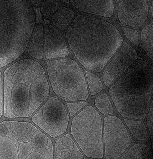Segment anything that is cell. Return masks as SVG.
<instances>
[{
	"instance_id": "5",
	"label": "cell",
	"mask_w": 153,
	"mask_h": 159,
	"mask_svg": "<svg viewBox=\"0 0 153 159\" xmlns=\"http://www.w3.org/2000/svg\"><path fill=\"white\" fill-rule=\"evenodd\" d=\"M0 159H54L50 137L32 123H0Z\"/></svg>"
},
{
	"instance_id": "30",
	"label": "cell",
	"mask_w": 153,
	"mask_h": 159,
	"mask_svg": "<svg viewBox=\"0 0 153 159\" xmlns=\"http://www.w3.org/2000/svg\"><path fill=\"white\" fill-rule=\"evenodd\" d=\"M61 1L63 2H64L65 3H69V2H70L69 1V0H61Z\"/></svg>"
},
{
	"instance_id": "6",
	"label": "cell",
	"mask_w": 153,
	"mask_h": 159,
	"mask_svg": "<svg viewBox=\"0 0 153 159\" xmlns=\"http://www.w3.org/2000/svg\"><path fill=\"white\" fill-rule=\"evenodd\" d=\"M46 68L52 89L59 98L68 102L86 100L89 92L84 72L69 58L47 62Z\"/></svg>"
},
{
	"instance_id": "19",
	"label": "cell",
	"mask_w": 153,
	"mask_h": 159,
	"mask_svg": "<svg viewBox=\"0 0 153 159\" xmlns=\"http://www.w3.org/2000/svg\"><path fill=\"white\" fill-rule=\"evenodd\" d=\"M141 45L150 58L153 59V26L148 24L141 33Z\"/></svg>"
},
{
	"instance_id": "7",
	"label": "cell",
	"mask_w": 153,
	"mask_h": 159,
	"mask_svg": "<svg viewBox=\"0 0 153 159\" xmlns=\"http://www.w3.org/2000/svg\"><path fill=\"white\" fill-rule=\"evenodd\" d=\"M70 132L86 156L93 158H102V120L99 113L92 106H86L73 117Z\"/></svg>"
},
{
	"instance_id": "13",
	"label": "cell",
	"mask_w": 153,
	"mask_h": 159,
	"mask_svg": "<svg viewBox=\"0 0 153 159\" xmlns=\"http://www.w3.org/2000/svg\"><path fill=\"white\" fill-rule=\"evenodd\" d=\"M54 157V159H84L82 152L69 134H64L56 139Z\"/></svg>"
},
{
	"instance_id": "21",
	"label": "cell",
	"mask_w": 153,
	"mask_h": 159,
	"mask_svg": "<svg viewBox=\"0 0 153 159\" xmlns=\"http://www.w3.org/2000/svg\"><path fill=\"white\" fill-rule=\"evenodd\" d=\"M86 77L91 94L95 95L103 89V85L100 78L94 73L85 71Z\"/></svg>"
},
{
	"instance_id": "27",
	"label": "cell",
	"mask_w": 153,
	"mask_h": 159,
	"mask_svg": "<svg viewBox=\"0 0 153 159\" xmlns=\"http://www.w3.org/2000/svg\"><path fill=\"white\" fill-rule=\"evenodd\" d=\"M33 9L36 14L37 24L43 22L42 17L40 8L34 7Z\"/></svg>"
},
{
	"instance_id": "14",
	"label": "cell",
	"mask_w": 153,
	"mask_h": 159,
	"mask_svg": "<svg viewBox=\"0 0 153 159\" xmlns=\"http://www.w3.org/2000/svg\"><path fill=\"white\" fill-rule=\"evenodd\" d=\"M72 5L83 12L106 17L113 15L114 5L112 0H71Z\"/></svg>"
},
{
	"instance_id": "20",
	"label": "cell",
	"mask_w": 153,
	"mask_h": 159,
	"mask_svg": "<svg viewBox=\"0 0 153 159\" xmlns=\"http://www.w3.org/2000/svg\"><path fill=\"white\" fill-rule=\"evenodd\" d=\"M94 104L96 107L103 115L113 114L114 109L109 98L106 93H103L95 99Z\"/></svg>"
},
{
	"instance_id": "1",
	"label": "cell",
	"mask_w": 153,
	"mask_h": 159,
	"mask_svg": "<svg viewBox=\"0 0 153 159\" xmlns=\"http://www.w3.org/2000/svg\"><path fill=\"white\" fill-rule=\"evenodd\" d=\"M3 111L7 118L31 116L49 98L50 88L45 71L30 59L18 61L4 71Z\"/></svg>"
},
{
	"instance_id": "11",
	"label": "cell",
	"mask_w": 153,
	"mask_h": 159,
	"mask_svg": "<svg viewBox=\"0 0 153 159\" xmlns=\"http://www.w3.org/2000/svg\"><path fill=\"white\" fill-rule=\"evenodd\" d=\"M119 21L122 24L138 28L146 21L148 14L147 1L123 0L117 7Z\"/></svg>"
},
{
	"instance_id": "9",
	"label": "cell",
	"mask_w": 153,
	"mask_h": 159,
	"mask_svg": "<svg viewBox=\"0 0 153 159\" xmlns=\"http://www.w3.org/2000/svg\"><path fill=\"white\" fill-rule=\"evenodd\" d=\"M105 156L118 159L130 144L132 139L121 120L114 116L104 119Z\"/></svg>"
},
{
	"instance_id": "16",
	"label": "cell",
	"mask_w": 153,
	"mask_h": 159,
	"mask_svg": "<svg viewBox=\"0 0 153 159\" xmlns=\"http://www.w3.org/2000/svg\"><path fill=\"white\" fill-rule=\"evenodd\" d=\"M74 12L64 7H60L52 17V23L61 30H64L73 18Z\"/></svg>"
},
{
	"instance_id": "26",
	"label": "cell",
	"mask_w": 153,
	"mask_h": 159,
	"mask_svg": "<svg viewBox=\"0 0 153 159\" xmlns=\"http://www.w3.org/2000/svg\"><path fill=\"white\" fill-rule=\"evenodd\" d=\"M2 73L0 72V119L2 115Z\"/></svg>"
},
{
	"instance_id": "12",
	"label": "cell",
	"mask_w": 153,
	"mask_h": 159,
	"mask_svg": "<svg viewBox=\"0 0 153 159\" xmlns=\"http://www.w3.org/2000/svg\"><path fill=\"white\" fill-rule=\"evenodd\" d=\"M45 31L46 58L49 59L68 56V49L61 33L49 24L45 25Z\"/></svg>"
},
{
	"instance_id": "4",
	"label": "cell",
	"mask_w": 153,
	"mask_h": 159,
	"mask_svg": "<svg viewBox=\"0 0 153 159\" xmlns=\"http://www.w3.org/2000/svg\"><path fill=\"white\" fill-rule=\"evenodd\" d=\"M35 15L26 0H0V68L25 50L35 26Z\"/></svg>"
},
{
	"instance_id": "17",
	"label": "cell",
	"mask_w": 153,
	"mask_h": 159,
	"mask_svg": "<svg viewBox=\"0 0 153 159\" xmlns=\"http://www.w3.org/2000/svg\"><path fill=\"white\" fill-rule=\"evenodd\" d=\"M121 159H153V157L147 146L137 144L132 146Z\"/></svg>"
},
{
	"instance_id": "8",
	"label": "cell",
	"mask_w": 153,
	"mask_h": 159,
	"mask_svg": "<svg viewBox=\"0 0 153 159\" xmlns=\"http://www.w3.org/2000/svg\"><path fill=\"white\" fill-rule=\"evenodd\" d=\"M31 120L49 137L55 139L66 132L70 116L64 104L57 98L51 96L36 110Z\"/></svg>"
},
{
	"instance_id": "22",
	"label": "cell",
	"mask_w": 153,
	"mask_h": 159,
	"mask_svg": "<svg viewBox=\"0 0 153 159\" xmlns=\"http://www.w3.org/2000/svg\"><path fill=\"white\" fill-rule=\"evenodd\" d=\"M58 3L54 0H45L41 6V11L44 16L49 19L57 9Z\"/></svg>"
},
{
	"instance_id": "25",
	"label": "cell",
	"mask_w": 153,
	"mask_h": 159,
	"mask_svg": "<svg viewBox=\"0 0 153 159\" xmlns=\"http://www.w3.org/2000/svg\"><path fill=\"white\" fill-rule=\"evenodd\" d=\"M150 108L147 117V124L151 134H153V100L152 98Z\"/></svg>"
},
{
	"instance_id": "31",
	"label": "cell",
	"mask_w": 153,
	"mask_h": 159,
	"mask_svg": "<svg viewBox=\"0 0 153 159\" xmlns=\"http://www.w3.org/2000/svg\"><path fill=\"white\" fill-rule=\"evenodd\" d=\"M115 1L116 3H117V2H118L119 1V0H116Z\"/></svg>"
},
{
	"instance_id": "15",
	"label": "cell",
	"mask_w": 153,
	"mask_h": 159,
	"mask_svg": "<svg viewBox=\"0 0 153 159\" xmlns=\"http://www.w3.org/2000/svg\"><path fill=\"white\" fill-rule=\"evenodd\" d=\"M28 52L31 56L38 59L44 57V31L42 26H37L29 45Z\"/></svg>"
},
{
	"instance_id": "23",
	"label": "cell",
	"mask_w": 153,
	"mask_h": 159,
	"mask_svg": "<svg viewBox=\"0 0 153 159\" xmlns=\"http://www.w3.org/2000/svg\"><path fill=\"white\" fill-rule=\"evenodd\" d=\"M85 101L74 102L66 103V107L69 115L72 117L77 114L87 104Z\"/></svg>"
},
{
	"instance_id": "18",
	"label": "cell",
	"mask_w": 153,
	"mask_h": 159,
	"mask_svg": "<svg viewBox=\"0 0 153 159\" xmlns=\"http://www.w3.org/2000/svg\"><path fill=\"white\" fill-rule=\"evenodd\" d=\"M124 120L133 137L139 140H144L148 137L146 126L142 121L124 119Z\"/></svg>"
},
{
	"instance_id": "2",
	"label": "cell",
	"mask_w": 153,
	"mask_h": 159,
	"mask_svg": "<svg viewBox=\"0 0 153 159\" xmlns=\"http://www.w3.org/2000/svg\"><path fill=\"white\" fill-rule=\"evenodd\" d=\"M66 35L79 62L96 72L103 69L123 41L118 30L111 23L83 15L75 17Z\"/></svg>"
},
{
	"instance_id": "28",
	"label": "cell",
	"mask_w": 153,
	"mask_h": 159,
	"mask_svg": "<svg viewBox=\"0 0 153 159\" xmlns=\"http://www.w3.org/2000/svg\"><path fill=\"white\" fill-rule=\"evenodd\" d=\"M30 1L36 6H39L41 2V0H31Z\"/></svg>"
},
{
	"instance_id": "3",
	"label": "cell",
	"mask_w": 153,
	"mask_h": 159,
	"mask_svg": "<svg viewBox=\"0 0 153 159\" xmlns=\"http://www.w3.org/2000/svg\"><path fill=\"white\" fill-rule=\"evenodd\" d=\"M109 93L122 116L144 119L152 98L153 66L143 60L138 61L112 85Z\"/></svg>"
},
{
	"instance_id": "24",
	"label": "cell",
	"mask_w": 153,
	"mask_h": 159,
	"mask_svg": "<svg viewBox=\"0 0 153 159\" xmlns=\"http://www.w3.org/2000/svg\"><path fill=\"white\" fill-rule=\"evenodd\" d=\"M122 29L127 38L136 46L139 45V36L137 31L134 29L125 27Z\"/></svg>"
},
{
	"instance_id": "29",
	"label": "cell",
	"mask_w": 153,
	"mask_h": 159,
	"mask_svg": "<svg viewBox=\"0 0 153 159\" xmlns=\"http://www.w3.org/2000/svg\"><path fill=\"white\" fill-rule=\"evenodd\" d=\"M151 10L152 16L153 17V2L152 3V5L151 6Z\"/></svg>"
},
{
	"instance_id": "10",
	"label": "cell",
	"mask_w": 153,
	"mask_h": 159,
	"mask_svg": "<svg viewBox=\"0 0 153 159\" xmlns=\"http://www.w3.org/2000/svg\"><path fill=\"white\" fill-rule=\"evenodd\" d=\"M137 53L127 43L124 44L117 52L103 71L102 78L106 86L111 85L137 60Z\"/></svg>"
}]
</instances>
